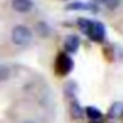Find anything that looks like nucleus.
Returning <instances> with one entry per match:
<instances>
[{"label": "nucleus", "mask_w": 123, "mask_h": 123, "mask_svg": "<svg viewBox=\"0 0 123 123\" xmlns=\"http://www.w3.org/2000/svg\"><path fill=\"white\" fill-rule=\"evenodd\" d=\"M32 31L25 25H18L12 29V42L18 46H26L32 41Z\"/></svg>", "instance_id": "1"}, {"label": "nucleus", "mask_w": 123, "mask_h": 123, "mask_svg": "<svg viewBox=\"0 0 123 123\" xmlns=\"http://www.w3.org/2000/svg\"><path fill=\"white\" fill-rule=\"evenodd\" d=\"M74 68V61L73 58L65 54V52H61L56 55V59H55V73L61 77H64L67 74H70Z\"/></svg>", "instance_id": "2"}, {"label": "nucleus", "mask_w": 123, "mask_h": 123, "mask_svg": "<svg viewBox=\"0 0 123 123\" xmlns=\"http://www.w3.org/2000/svg\"><path fill=\"white\" fill-rule=\"evenodd\" d=\"M86 35H87L91 41H94V42H101V41L104 39L106 29H104L103 23H100V22H97V20H91L90 28H88V31H87Z\"/></svg>", "instance_id": "3"}, {"label": "nucleus", "mask_w": 123, "mask_h": 123, "mask_svg": "<svg viewBox=\"0 0 123 123\" xmlns=\"http://www.w3.org/2000/svg\"><path fill=\"white\" fill-rule=\"evenodd\" d=\"M32 0H12V7L18 13H26L32 9Z\"/></svg>", "instance_id": "4"}, {"label": "nucleus", "mask_w": 123, "mask_h": 123, "mask_svg": "<svg viewBox=\"0 0 123 123\" xmlns=\"http://www.w3.org/2000/svg\"><path fill=\"white\" fill-rule=\"evenodd\" d=\"M67 9L68 10H87V12H97L98 10V7L93 3H78V2L67 5Z\"/></svg>", "instance_id": "5"}, {"label": "nucleus", "mask_w": 123, "mask_h": 123, "mask_svg": "<svg viewBox=\"0 0 123 123\" xmlns=\"http://www.w3.org/2000/svg\"><path fill=\"white\" fill-rule=\"evenodd\" d=\"M64 46H65V51L70 52V54L77 52V51H78V46H80V39H78V36H75V35H70V36L65 39Z\"/></svg>", "instance_id": "6"}, {"label": "nucleus", "mask_w": 123, "mask_h": 123, "mask_svg": "<svg viewBox=\"0 0 123 123\" xmlns=\"http://www.w3.org/2000/svg\"><path fill=\"white\" fill-rule=\"evenodd\" d=\"M107 116L110 119H116V117H122L123 116V103H114L110 109Z\"/></svg>", "instance_id": "7"}, {"label": "nucleus", "mask_w": 123, "mask_h": 123, "mask_svg": "<svg viewBox=\"0 0 123 123\" xmlns=\"http://www.w3.org/2000/svg\"><path fill=\"white\" fill-rule=\"evenodd\" d=\"M86 116L88 117V119H91V120H100L101 119V111L98 110V109H96V107H93V106H88L87 109H86Z\"/></svg>", "instance_id": "8"}, {"label": "nucleus", "mask_w": 123, "mask_h": 123, "mask_svg": "<svg viewBox=\"0 0 123 123\" xmlns=\"http://www.w3.org/2000/svg\"><path fill=\"white\" fill-rule=\"evenodd\" d=\"M83 109H81V106H80V103L77 101V100H73V103H71V116L74 117V119H81L83 117Z\"/></svg>", "instance_id": "9"}, {"label": "nucleus", "mask_w": 123, "mask_h": 123, "mask_svg": "<svg viewBox=\"0 0 123 123\" xmlns=\"http://www.w3.org/2000/svg\"><path fill=\"white\" fill-rule=\"evenodd\" d=\"M77 22H78V28H80V31L86 35V33H87V31H88V28H90L91 20H90V19H86V18H80Z\"/></svg>", "instance_id": "10"}, {"label": "nucleus", "mask_w": 123, "mask_h": 123, "mask_svg": "<svg viewBox=\"0 0 123 123\" xmlns=\"http://www.w3.org/2000/svg\"><path fill=\"white\" fill-rule=\"evenodd\" d=\"M10 77V70L7 67H0V83L6 81Z\"/></svg>", "instance_id": "11"}, {"label": "nucleus", "mask_w": 123, "mask_h": 123, "mask_svg": "<svg viewBox=\"0 0 123 123\" xmlns=\"http://www.w3.org/2000/svg\"><path fill=\"white\" fill-rule=\"evenodd\" d=\"M36 31H38V33L41 36H48V28H46V25L43 22H39L36 25Z\"/></svg>", "instance_id": "12"}, {"label": "nucleus", "mask_w": 123, "mask_h": 123, "mask_svg": "<svg viewBox=\"0 0 123 123\" xmlns=\"http://www.w3.org/2000/svg\"><path fill=\"white\" fill-rule=\"evenodd\" d=\"M104 5H106L109 9H116V7L120 5V0H106Z\"/></svg>", "instance_id": "13"}, {"label": "nucleus", "mask_w": 123, "mask_h": 123, "mask_svg": "<svg viewBox=\"0 0 123 123\" xmlns=\"http://www.w3.org/2000/svg\"><path fill=\"white\" fill-rule=\"evenodd\" d=\"M104 2H106V0H94V3H103L104 5Z\"/></svg>", "instance_id": "14"}, {"label": "nucleus", "mask_w": 123, "mask_h": 123, "mask_svg": "<svg viewBox=\"0 0 123 123\" xmlns=\"http://www.w3.org/2000/svg\"><path fill=\"white\" fill-rule=\"evenodd\" d=\"M91 123H100L98 120H91Z\"/></svg>", "instance_id": "15"}, {"label": "nucleus", "mask_w": 123, "mask_h": 123, "mask_svg": "<svg viewBox=\"0 0 123 123\" xmlns=\"http://www.w3.org/2000/svg\"><path fill=\"white\" fill-rule=\"evenodd\" d=\"M25 123H33V122H25Z\"/></svg>", "instance_id": "16"}]
</instances>
